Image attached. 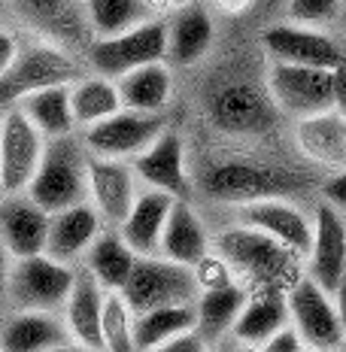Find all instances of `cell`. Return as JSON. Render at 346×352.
<instances>
[{"label":"cell","mask_w":346,"mask_h":352,"mask_svg":"<svg viewBox=\"0 0 346 352\" xmlns=\"http://www.w3.org/2000/svg\"><path fill=\"white\" fill-rule=\"evenodd\" d=\"M191 3H197V0H146V6H149V12L155 19H161V16H176V12H182Z\"/></svg>","instance_id":"obj_42"},{"label":"cell","mask_w":346,"mask_h":352,"mask_svg":"<svg viewBox=\"0 0 346 352\" xmlns=\"http://www.w3.org/2000/svg\"><path fill=\"white\" fill-rule=\"evenodd\" d=\"M167 128L164 113H140V109H119L109 119L79 131L88 155L113 158V161H134L161 131Z\"/></svg>","instance_id":"obj_8"},{"label":"cell","mask_w":346,"mask_h":352,"mask_svg":"<svg viewBox=\"0 0 346 352\" xmlns=\"http://www.w3.org/2000/svg\"><path fill=\"white\" fill-rule=\"evenodd\" d=\"M46 352H100V349L83 346V343H76V340H64V343H58V346H52V349H46Z\"/></svg>","instance_id":"obj_46"},{"label":"cell","mask_w":346,"mask_h":352,"mask_svg":"<svg viewBox=\"0 0 346 352\" xmlns=\"http://www.w3.org/2000/svg\"><path fill=\"white\" fill-rule=\"evenodd\" d=\"M137 179L143 188L164 192L176 201H188L191 195V173H188V152L180 131L167 124L164 131L131 161Z\"/></svg>","instance_id":"obj_12"},{"label":"cell","mask_w":346,"mask_h":352,"mask_svg":"<svg viewBox=\"0 0 346 352\" xmlns=\"http://www.w3.org/2000/svg\"><path fill=\"white\" fill-rule=\"evenodd\" d=\"M149 352H213V346L197 331H188V334H180V337H173V340L161 343V346L149 349Z\"/></svg>","instance_id":"obj_38"},{"label":"cell","mask_w":346,"mask_h":352,"mask_svg":"<svg viewBox=\"0 0 346 352\" xmlns=\"http://www.w3.org/2000/svg\"><path fill=\"white\" fill-rule=\"evenodd\" d=\"M0 201H3V188H0Z\"/></svg>","instance_id":"obj_48"},{"label":"cell","mask_w":346,"mask_h":352,"mask_svg":"<svg viewBox=\"0 0 346 352\" xmlns=\"http://www.w3.org/2000/svg\"><path fill=\"white\" fill-rule=\"evenodd\" d=\"M261 46L274 64H298V67L334 70L346 58L334 36L316 31V28L292 25V21H277V25L264 28Z\"/></svg>","instance_id":"obj_14"},{"label":"cell","mask_w":346,"mask_h":352,"mask_svg":"<svg viewBox=\"0 0 346 352\" xmlns=\"http://www.w3.org/2000/svg\"><path fill=\"white\" fill-rule=\"evenodd\" d=\"M88 158L91 155H88L79 131L70 137L46 140L40 167H36L25 195L34 204H40L46 212L83 204L88 197Z\"/></svg>","instance_id":"obj_2"},{"label":"cell","mask_w":346,"mask_h":352,"mask_svg":"<svg viewBox=\"0 0 346 352\" xmlns=\"http://www.w3.org/2000/svg\"><path fill=\"white\" fill-rule=\"evenodd\" d=\"M143 192L131 161L88 158V197L85 201L100 216L104 228H119L128 210L134 207L137 195Z\"/></svg>","instance_id":"obj_16"},{"label":"cell","mask_w":346,"mask_h":352,"mask_svg":"<svg viewBox=\"0 0 346 352\" xmlns=\"http://www.w3.org/2000/svg\"><path fill=\"white\" fill-rule=\"evenodd\" d=\"M213 36H216V28H213L210 10L191 3L167 21V58L173 64L191 67L210 52Z\"/></svg>","instance_id":"obj_27"},{"label":"cell","mask_w":346,"mask_h":352,"mask_svg":"<svg viewBox=\"0 0 346 352\" xmlns=\"http://www.w3.org/2000/svg\"><path fill=\"white\" fill-rule=\"evenodd\" d=\"M331 88H334V109L346 116V58L331 70Z\"/></svg>","instance_id":"obj_40"},{"label":"cell","mask_w":346,"mask_h":352,"mask_svg":"<svg viewBox=\"0 0 346 352\" xmlns=\"http://www.w3.org/2000/svg\"><path fill=\"white\" fill-rule=\"evenodd\" d=\"M12 255L6 252V246L0 243V313L6 310V289H10V274H12Z\"/></svg>","instance_id":"obj_43"},{"label":"cell","mask_w":346,"mask_h":352,"mask_svg":"<svg viewBox=\"0 0 346 352\" xmlns=\"http://www.w3.org/2000/svg\"><path fill=\"white\" fill-rule=\"evenodd\" d=\"M46 234H49V212L34 204L25 192L3 195L0 201V243L12 258H28V255L46 252Z\"/></svg>","instance_id":"obj_18"},{"label":"cell","mask_w":346,"mask_h":352,"mask_svg":"<svg viewBox=\"0 0 346 352\" xmlns=\"http://www.w3.org/2000/svg\"><path fill=\"white\" fill-rule=\"evenodd\" d=\"M16 52H19V40H16V36H12L10 31H6L3 25H0V76H3L6 67L12 64Z\"/></svg>","instance_id":"obj_41"},{"label":"cell","mask_w":346,"mask_h":352,"mask_svg":"<svg viewBox=\"0 0 346 352\" xmlns=\"http://www.w3.org/2000/svg\"><path fill=\"white\" fill-rule=\"evenodd\" d=\"M116 88H119L125 109L164 113V107L171 104V94H173V73L167 67V61H152L119 76Z\"/></svg>","instance_id":"obj_29"},{"label":"cell","mask_w":346,"mask_h":352,"mask_svg":"<svg viewBox=\"0 0 346 352\" xmlns=\"http://www.w3.org/2000/svg\"><path fill=\"white\" fill-rule=\"evenodd\" d=\"M343 0H289L285 6V21L301 28H316V31H325V28L340 16Z\"/></svg>","instance_id":"obj_36"},{"label":"cell","mask_w":346,"mask_h":352,"mask_svg":"<svg viewBox=\"0 0 346 352\" xmlns=\"http://www.w3.org/2000/svg\"><path fill=\"white\" fill-rule=\"evenodd\" d=\"M304 352H337V349H319V346H304Z\"/></svg>","instance_id":"obj_47"},{"label":"cell","mask_w":346,"mask_h":352,"mask_svg":"<svg viewBox=\"0 0 346 352\" xmlns=\"http://www.w3.org/2000/svg\"><path fill=\"white\" fill-rule=\"evenodd\" d=\"M46 137L28 122L19 107L0 109V188L3 195H21L40 167Z\"/></svg>","instance_id":"obj_10"},{"label":"cell","mask_w":346,"mask_h":352,"mask_svg":"<svg viewBox=\"0 0 346 352\" xmlns=\"http://www.w3.org/2000/svg\"><path fill=\"white\" fill-rule=\"evenodd\" d=\"M294 188H298V179L289 170L246 158L219 161L204 173V192L222 204H231V207L264 201V197H289Z\"/></svg>","instance_id":"obj_7"},{"label":"cell","mask_w":346,"mask_h":352,"mask_svg":"<svg viewBox=\"0 0 346 352\" xmlns=\"http://www.w3.org/2000/svg\"><path fill=\"white\" fill-rule=\"evenodd\" d=\"M104 231V222L94 212V207L88 201L73 204L67 210L49 212V234H46V255L73 264L85 258L88 246L94 243V237Z\"/></svg>","instance_id":"obj_19"},{"label":"cell","mask_w":346,"mask_h":352,"mask_svg":"<svg viewBox=\"0 0 346 352\" xmlns=\"http://www.w3.org/2000/svg\"><path fill=\"white\" fill-rule=\"evenodd\" d=\"M322 195H325V204H331L340 216H346V167L343 170H334V176L322 188Z\"/></svg>","instance_id":"obj_39"},{"label":"cell","mask_w":346,"mask_h":352,"mask_svg":"<svg viewBox=\"0 0 346 352\" xmlns=\"http://www.w3.org/2000/svg\"><path fill=\"white\" fill-rule=\"evenodd\" d=\"M100 349L104 352H137L134 346V310L122 292H107L100 313Z\"/></svg>","instance_id":"obj_35"},{"label":"cell","mask_w":346,"mask_h":352,"mask_svg":"<svg viewBox=\"0 0 346 352\" xmlns=\"http://www.w3.org/2000/svg\"><path fill=\"white\" fill-rule=\"evenodd\" d=\"M73 280H76V267L46 252L16 258L10 274V289H6V310L61 313Z\"/></svg>","instance_id":"obj_5"},{"label":"cell","mask_w":346,"mask_h":352,"mask_svg":"<svg viewBox=\"0 0 346 352\" xmlns=\"http://www.w3.org/2000/svg\"><path fill=\"white\" fill-rule=\"evenodd\" d=\"M289 325V310H285V295L277 292H252L243 304L237 322H234L231 340L243 346H261L268 337H274L279 328Z\"/></svg>","instance_id":"obj_30"},{"label":"cell","mask_w":346,"mask_h":352,"mask_svg":"<svg viewBox=\"0 0 346 352\" xmlns=\"http://www.w3.org/2000/svg\"><path fill=\"white\" fill-rule=\"evenodd\" d=\"M334 304H337V319H340V352H346V280L337 285Z\"/></svg>","instance_id":"obj_44"},{"label":"cell","mask_w":346,"mask_h":352,"mask_svg":"<svg viewBox=\"0 0 346 352\" xmlns=\"http://www.w3.org/2000/svg\"><path fill=\"white\" fill-rule=\"evenodd\" d=\"M85 58L91 73L107 79H119L152 61H167V21L146 19L122 34L94 36Z\"/></svg>","instance_id":"obj_4"},{"label":"cell","mask_w":346,"mask_h":352,"mask_svg":"<svg viewBox=\"0 0 346 352\" xmlns=\"http://www.w3.org/2000/svg\"><path fill=\"white\" fill-rule=\"evenodd\" d=\"M268 98L279 116L307 119V116L334 109V88L331 70L298 67V64H274L268 70Z\"/></svg>","instance_id":"obj_9"},{"label":"cell","mask_w":346,"mask_h":352,"mask_svg":"<svg viewBox=\"0 0 346 352\" xmlns=\"http://www.w3.org/2000/svg\"><path fill=\"white\" fill-rule=\"evenodd\" d=\"M83 76V67L67 46L52 40H31L19 46L12 64L0 76V109L16 107L28 94L43 91L52 85H70Z\"/></svg>","instance_id":"obj_3"},{"label":"cell","mask_w":346,"mask_h":352,"mask_svg":"<svg viewBox=\"0 0 346 352\" xmlns=\"http://www.w3.org/2000/svg\"><path fill=\"white\" fill-rule=\"evenodd\" d=\"M304 261V276L322 285L328 295H334L337 285L346 280V216L325 201L313 210V237Z\"/></svg>","instance_id":"obj_15"},{"label":"cell","mask_w":346,"mask_h":352,"mask_svg":"<svg viewBox=\"0 0 346 352\" xmlns=\"http://www.w3.org/2000/svg\"><path fill=\"white\" fill-rule=\"evenodd\" d=\"M104 298H107V292L94 283V276L88 274V270L79 267L70 295L61 307V319H64V325H67L70 340L83 343V346H91V349H100V313H104Z\"/></svg>","instance_id":"obj_24"},{"label":"cell","mask_w":346,"mask_h":352,"mask_svg":"<svg viewBox=\"0 0 346 352\" xmlns=\"http://www.w3.org/2000/svg\"><path fill=\"white\" fill-rule=\"evenodd\" d=\"M294 146L307 161L331 170L346 167V116L337 109L307 116L294 122Z\"/></svg>","instance_id":"obj_20"},{"label":"cell","mask_w":346,"mask_h":352,"mask_svg":"<svg viewBox=\"0 0 346 352\" xmlns=\"http://www.w3.org/2000/svg\"><path fill=\"white\" fill-rule=\"evenodd\" d=\"M234 222L246 225L252 231L268 234L270 240L292 249L304 258L313 237V212L298 207L289 197H264V201H249L234 207Z\"/></svg>","instance_id":"obj_13"},{"label":"cell","mask_w":346,"mask_h":352,"mask_svg":"<svg viewBox=\"0 0 346 352\" xmlns=\"http://www.w3.org/2000/svg\"><path fill=\"white\" fill-rule=\"evenodd\" d=\"M16 107L28 116V122L46 140L76 134V122H73V107H70V85H52L43 88V91H34L25 100H19Z\"/></svg>","instance_id":"obj_31"},{"label":"cell","mask_w":346,"mask_h":352,"mask_svg":"<svg viewBox=\"0 0 346 352\" xmlns=\"http://www.w3.org/2000/svg\"><path fill=\"white\" fill-rule=\"evenodd\" d=\"M70 340L61 313L12 310L0 325V352H46Z\"/></svg>","instance_id":"obj_22"},{"label":"cell","mask_w":346,"mask_h":352,"mask_svg":"<svg viewBox=\"0 0 346 352\" xmlns=\"http://www.w3.org/2000/svg\"><path fill=\"white\" fill-rule=\"evenodd\" d=\"M195 331V304L155 307V310L134 313V346L137 352H149L180 334Z\"/></svg>","instance_id":"obj_33"},{"label":"cell","mask_w":346,"mask_h":352,"mask_svg":"<svg viewBox=\"0 0 346 352\" xmlns=\"http://www.w3.org/2000/svg\"><path fill=\"white\" fill-rule=\"evenodd\" d=\"M249 292L243 285L231 283L222 289H207L195 298V331L216 346L225 337H231L234 322H237L243 304H246Z\"/></svg>","instance_id":"obj_28"},{"label":"cell","mask_w":346,"mask_h":352,"mask_svg":"<svg viewBox=\"0 0 346 352\" xmlns=\"http://www.w3.org/2000/svg\"><path fill=\"white\" fill-rule=\"evenodd\" d=\"M210 6L225 12V16H240V12H246L252 6V0H210Z\"/></svg>","instance_id":"obj_45"},{"label":"cell","mask_w":346,"mask_h":352,"mask_svg":"<svg viewBox=\"0 0 346 352\" xmlns=\"http://www.w3.org/2000/svg\"><path fill=\"white\" fill-rule=\"evenodd\" d=\"M85 28L94 36H113L146 19H155L146 0H83Z\"/></svg>","instance_id":"obj_34"},{"label":"cell","mask_w":346,"mask_h":352,"mask_svg":"<svg viewBox=\"0 0 346 352\" xmlns=\"http://www.w3.org/2000/svg\"><path fill=\"white\" fill-rule=\"evenodd\" d=\"M173 201L176 197L164 195V192H152V188H143V192L137 195L134 207L128 210V216H125L122 225L116 228L122 234V240L134 249L137 255H158L161 234H164Z\"/></svg>","instance_id":"obj_23"},{"label":"cell","mask_w":346,"mask_h":352,"mask_svg":"<svg viewBox=\"0 0 346 352\" xmlns=\"http://www.w3.org/2000/svg\"><path fill=\"white\" fill-rule=\"evenodd\" d=\"M213 249L231 267L234 283L243 285L249 295L252 292H277V295H285V289L298 276H304V270H301V261L304 258L301 255H294L292 249L270 240L268 234L252 231L237 222L213 237Z\"/></svg>","instance_id":"obj_1"},{"label":"cell","mask_w":346,"mask_h":352,"mask_svg":"<svg viewBox=\"0 0 346 352\" xmlns=\"http://www.w3.org/2000/svg\"><path fill=\"white\" fill-rule=\"evenodd\" d=\"M285 310H289V325L307 346L340 352V319L334 295H328L310 276H298L285 289Z\"/></svg>","instance_id":"obj_11"},{"label":"cell","mask_w":346,"mask_h":352,"mask_svg":"<svg viewBox=\"0 0 346 352\" xmlns=\"http://www.w3.org/2000/svg\"><path fill=\"white\" fill-rule=\"evenodd\" d=\"M201 295L197 280L191 267L176 264L164 255H140L131 280L125 283L122 298L134 313L155 310V307H176V304H195Z\"/></svg>","instance_id":"obj_6"},{"label":"cell","mask_w":346,"mask_h":352,"mask_svg":"<svg viewBox=\"0 0 346 352\" xmlns=\"http://www.w3.org/2000/svg\"><path fill=\"white\" fill-rule=\"evenodd\" d=\"M16 12L43 40H52L58 46L83 40L85 34V12L83 0H12Z\"/></svg>","instance_id":"obj_25"},{"label":"cell","mask_w":346,"mask_h":352,"mask_svg":"<svg viewBox=\"0 0 346 352\" xmlns=\"http://www.w3.org/2000/svg\"><path fill=\"white\" fill-rule=\"evenodd\" d=\"M70 107H73V122L76 131H85L91 124L109 119L113 113L122 109V98L116 79L98 76V73H83L76 82H70Z\"/></svg>","instance_id":"obj_32"},{"label":"cell","mask_w":346,"mask_h":352,"mask_svg":"<svg viewBox=\"0 0 346 352\" xmlns=\"http://www.w3.org/2000/svg\"><path fill=\"white\" fill-rule=\"evenodd\" d=\"M207 116L219 131L231 137H255L274 128L277 122V107L270 104L268 94L255 91V88L234 82L219 88L207 104Z\"/></svg>","instance_id":"obj_17"},{"label":"cell","mask_w":346,"mask_h":352,"mask_svg":"<svg viewBox=\"0 0 346 352\" xmlns=\"http://www.w3.org/2000/svg\"><path fill=\"white\" fill-rule=\"evenodd\" d=\"M140 255L122 240V234L116 228H104L94 237V243L88 246L83 270L94 276V283L104 292H122L125 283L131 280V270H134Z\"/></svg>","instance_id":"obj_26"},{"label":"cell","mask_w":346,"mask_h":352,"mask_svg":"<svg viewBox=\"0 0 346 352\" xmlns=\"http://www.w3.org/2000/svg\"><path fill=\"white\" fill-rule=\"evenodd\" d=\"M210 249H213V234L204 225L201 212L191 207V201H173L164 234H161L158 255H164V258L176 264H186V267H195Z\"/></svg>","instance_id":"obj_21"},{"label":"cell","mask_w":346,"mask_h":352,"mask_svg":"<svg viewBox=\"0 0 346 352\" xmlns=\"http://www.w3.org/2000/svg\"><path fill=\"white\" fill-rule=\"evenodd\" d=\"M307 343L301 340V334L294 331L292 325H285V328H279V331L274 337H268V340L261 343V346H255L259 352H304Z\"/></svg>","instance_id":"obj_37"}]
</instances>
